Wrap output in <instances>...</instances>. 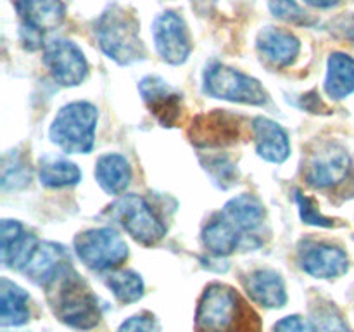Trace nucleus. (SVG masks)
I'll return each mask as SVG.
<instances>
[{
	"mask_svg": "<svg viewBox=\"0 0 354 332\" xmlns=\"http://www.w3.org/2000/svg\"><path fill=\"white\" fill-rule=\"evenodd\" d=\"M223 216L245 237V234H252L256 228L261 227L265 220V208L252 194H241L225 204Z\"/></svg>",
	"mask_w": 354,
	"mask_h": 332,
	"instance_id": "20",
	"label": "nucleus"
},
{
	"mask_svg": "<svg viewBox=\"0 0 354 332\" xmlns=\"http://www.w3.org/2000/svg\"><path fill=\"white\" fill-rule=\"evenodd\" d=\"M52 311L62 324L80 331L93 329L100 322V304L82 277L71 268L47 287Z\"/></svg>",
	"mask_w": 354,
	"mask_h": 332,
	"instance_id": "2",
	"label": "nucleus"
},
{
	"mask_svg": "<svg viewBox=\"0 0 354 332\" xmlns=\"http://www.w3.org/2000/svg\"><path fill=\"white\" fill-rule=\"evenodd\" d=\"M261 322L237 290L214 282L206 287L196 311V332H259Z\"/></svg>",
	"mask_w": 354,
	"mask_h": 332,
	"instance_id": "1",
	"label": "nucleus"
},
{
	"mask_svg": "<svg viewBox=\"0 0 354 332\" xmlns=\"http://www.w3.org/2000/svg\"><path fill=\"white\" fill-rule=\"evenodd\" d=\"M30 296L10 280L0 282V324L2 327H19L30 320Z\"/></svg>",
	"mask_w": 354,
	"mask_h": 332,
	"instance_id": "24",
	"label": "nucleus"
},
{
	"mask_svg": "<svg viewBox=\"0 0 354 332\" xmlns=\"http://www.w3.org/2000/svg\"><path fill=\"white\" fill-rule=\"evenodd\" d=\"M313 324L318 332H351L341 313L330 304L317 306V310L313 311Z\"/></svg>",
	"mask_w": 354,
	"mask_h": 332,
	"instance_id": "29",
	"label": "nucleus"
},
{
	"mask_svg": "<svg viewBox=\"0 0 354 332\" xmlns=\"http://www.w3.org/2000/svg\"><path fill=\"white\" fill-rule=\"evenodd\" d=\"M244 241V235L220 213L203 230V244L213 256H228Z\"/></svg>",
	"mask_w": 354,
	"mask_h": 332,
	"instance_id": "22",
	"label": "nucleus"
},
{
	"mask_svg": "<svg viewBox=\"0 0 354 332\" xmlns=\"http://www.w3.org/2000/svg\"><path fill=\"white\" fill-rule=\"evenodd\" d=\"M44 62L52 78L62 86H76L86 78L88 64L85 54L75 42L52 40L45 45Z\"/></svg>",
	"mask_w": 354,
	"mask_h": 332,
	"instance_id": "10",
	"label": "nucleus"
},
{
	"mask_svg": "<svg viewBox=\"0 0 354 332\" xmlns=\"http://www.w3.org/2000/svg\"><path fill=\"white\" fill-rule=\"evenodd\" d=\"M270 10L275 17L292 24L310 26L315 23L313 17L296 2V0H270Z\"/></svg>",
	"mask_w": 354,
	"mask_h": 332,
	"instance_id": "28",
	"label": "nucleus"
},
{
	"mask_svg": "<svg viewBox=\"0 0 354 332\" xmlns=\"http://www.w3.org/2000/svg\"><path fill=\"white\" fill-rule=\"evenodd\" d=\"M308 6L317 7V9H330V7L337 6L341 0H304Z\"/></svg>",
	"mask_w": 354,
	"mask_h": 332,
	"instance_id": "35",
	"label": "nucleus"
},
{
	"mask_svg": "<svg viewBox=\"0 0 354 332\" xmlns=\"http://www.w3.org/2000/svg\"><path fill=\"white\" fill-rule=\"evenodd\" d=\"M334 30L337 31V35H341L342 38L349 40L354 44V16H342L339 19H335Z\"/></svg>",
	"mask_w": 354,
	"mask_h": 332,
	"instance_id": "34",
	"label": "nucleus"
},
{
	"mask_svg": "<svg viewBox=\"0 0 354 332\" xmlns=\"http://www.w3.org/2000/svg\"><path fill=\"white\" fill-rule=\"evenodd\" d=\"M137 17L120 6H111L95 23V37L107 57L127 66L142 61L145 55Z\"/></svg>",
	"mask_w": 354,
	"mask_h": 332,
	"instance_id": "3",
	"label": "nucleus"
},
{
	"mask_svg": "<svg viewBox=\"0 0 354 332\" xmlns=\"http://www.w3.org/2000/svg\"><path fill=\"white\" fill-rule=\"evenodd\" d=\"M107 287L113 290L114 296L124 304L135 303L144 296V282L142 277L133 270H120L107 277Z\"/></svg>",
	"mask_w": 354,
	"mask_h": 332,
	"instance_id": "26",
	"label": "nucleus"
},
{
	"mask_svg": "<svg viewBox=\"0 0 354 332\" xmlns=\"http://www.w3.org/2000/svg\"><path fill=\"white\" fill-rule=\"evenodd\" d=\"M206 169L209 172L211 178L221 189H228L237 182V169L227 158H209L206 163Z\"/></svg>",
	"mask_w": 354,
	"mask_h": 332,
	"instance_id": "30",
	"label": "nucleus"
},
{
	"mask_svg": "<svg viewBox=\"0 0 354 332\" xmlns=\"http://www.w3.org/2000/svg\"><path fill=\"white\" fill-rule=\"evenodd\" d=\"M138 90L149 111L162 127H175L182 114V93L173 89L161 76H145L138 83Z\"/></svg>",
	"mask_w": 354,
	"mask_h": 332,
	"instance_id": "13",
	"label": "nucleus"
},
{
	"mask_svg": "<svg viewBox=\"0 0 354 332\" xmlns=\"http://www.w3.org/2000/svg\"><path fill=\"white\" fill-rule=\"evenodd\" d=\"M111 218L144 246H154L166 235V227L151 204L138 194H127L111 206Z\"/></svg>",
	"mask_w": 354,
	"mask_h": 332,
	"instance_id": "6",
	"label": "nucleus"
},
{
	"mask_svg": "<svg viewBox=\"0 0 354 332\" xmlns=\"http://www.w3.org/2000/svg\"><path fill=\"white\" fill-rule=\"evenodd\" d=\"M3 332H9V331H3Z\"/></svg>",
	"mask_w": 354,
	"mask_h": 332,
	"instance_id": "36",
	"label": "nucleus"
},
{
	"mask_svg": "<svg viewBox=\"0 0 354 332\" xmlns=\"http://www.w3.org/2000/svg\"><path fill=\"white\" fill-rule=\"evenodd\" d=\"M245 290L254 303L265 308H282L287 303L286 284L273 270H258L245 279Z\"/></svg>",
	"mask_w": 354,
	"mask_h": 332,
	"instance_id": "19",
	"label": "nucleus"
},
{
	"mask_svg": "<svg viewBox=\"0 0 354 332\" xmlns=\"http://www.w3.org/2000/svg\"><path fill=\"white\" fill-rule=\"evenodd\" d=\"M204 93L214 99L251 106H263L268 102V93L258 80L220 62H213L204 71Z\"/></svg>",
	"mask_w": 354,
	"mask_h": 332,
	"instance_id": "5",
	"label": "nucleus"
},
{
	"mask_svg": "<svg viewBox=\"0 0 354 332\" xmlns=\"http://www.w3.org/2000/svg\"><path fill=\"white\" fill-rule=\"evenodd\" d=\"M95 178L99 185L111 196H120L131 182V168L127 158L121 154L100 156L95 165Z\"/></svg>",
	"mask_w": 354,
	"mask_h": 332,
	"instance_id": "21",
	"label": "nucleus"
},
{
	"mask_svg": "<svg viewBox=\"0 0 354 332\" xmlns=\"http://www.w3.org/2000/svg\"><path fill=\"white\" fill-rule=\"evenodd\" d=\"M351 158L344 147L334 142H325L308 158L306 180L315 189H334L348 178Z\"/></svg>",
	"mask_w": 354,
	"mask_h": 332,
	"instance_id": "9",
	"label": "nucleus"
},
{
	"mask_svg": "<svg viewBox=\"0 0 354 332\" xmlns=\"http://www.w3.org/2000/svg\"><path fill=\"white\" fill-rule=\"evenodd\" d=\"M258 48L273 66L287 68L299 55L301 44L290 31L268 26L259 33Z\"/></svg>",
	"mask_w": 354,
	"mask_h": 332,
	"instance_id": "18",
	"label": "nucleus"
},
{
	"mask_svg": "<svg viewBox=\"0 0 354 332\" xmlns=\"http://www.w3.org/2000/svg\"><path fill=\"white\" fill-rule=\"evenodd\" d=\"M299 265L308 275L317 279H337L348 272L349 259L337 246L306 241L299 248Z\"/></svg>",
	"mask_w": 354,
	"mask_h": 332,
	"instance_id": "12",
	"label": "nucleus"
},
{
	"mask_svg": "<svg viewBox=\"0 0 354 332\" xmlns=\"http://www.w3.org/2000/svg\"><path fill=\"white\" fill-rule=\"evenodd\" d=\"M38 239L28 234L19 221L3 220L0 227V259L6 266L23 272Z\"/></svg>",
	"mask_w": 354,
	"mask_h": 332,
	"instance_id": "16",
	"label": "nucleus"
},
{
	"mask_svg": "<svg viewBox=\"0 0 354 332\" xmlns=\"http://www.w3.org/2000/svg\"><path fill=\"white\" fill-rule=\"evenodd\" d=\"M38 175H40V182L50 189L76 185L82 178V173L75 163L64 158H55V156H45L41 159Z\"/></svg>",
	"mask_w": 354,
	"mask_h": 332,
	"instance_id": "25",
	"label": "nucleus"
},
{
	"mask_svg": "<svg viewBox=\"0 0 354 332\" xmlns=\"http://www.w3.org/2000/svg\"><path fill=\"white\" fill-rule=\"evenodd\" d=\"M325 92L330 99L341 100L354 92V57L334 52L327 61Z\"/></svg>",
	"mask_w": 354,
	"mask_h": 332,
	"instance_id": "23",
	"label": "nucleus"
},
{
	"mask_svg": "<svg viewBox=\"0 0 354 332\" xmlns=\"http://www.w3.org/2000/svg\"><path fill=\"white\" fill-rule=\"evenodd\" d=\"M252 131H254L256 151H258L259 158L270 163H277V165L289 158V137L279 123L259 116L252 121Z\"/></svg>",
	"mask_w": 354,
	"mask_h": 332,
	"instance_id": "17",
	"label": "nucleus"
},
{
	"mask_svg": "<svg viewBox=\"0 0 354 332\" xmlns=\"http://www.w3.org/2000/svg\"><path fill=\"white\" fill-rule=\"evenodd\" d=\"M97 109L90 102H71L62 107L50 127V140L69 154H86L95 142Z\"/></svg>",
	"mask_w": 354,
	"mask_h": 332,
	"instance_id": "4",
	"label": "nucleus"
},
{
	"mask_svg": "<svg viewBox=\"0 0 354 332\" xmlns=\"http://www.w3.org/2000/svg\"><path fill=\"white\" fill-rule=\"evenodd\" d=\"M31 173L26 163L19 158L17 154L9 156L3 159L2 168V187L6 190L10 189H21L26 183H30Z\"/></svg>",
	"mask_w": 354,
	"mask_h": 332,
	"instance_id": "27",
	"label": "nucleus"
},
{
	"mask_svg": "<svg viewBox=\"0 0 354 332\" xmlns=\"http://www.w3.org/2000/svg\"><path fill=\"white\" fill-rule=\"evenodd\" d=\"M273 332H318L313 322L299 317V315H290L277 322Z\"/></svg>",
	"mask_w": 354,
	"mask_h": 332,
	"instance_id": "33",
	"label": "nucleus"
},
{
	"mask_svg": "<svg viewBox=\"0 0 354 332\" xmlns=\"http://www.w3.org/2000/svg\"><path fill=\"white\" fill-rule=\"evenodd\" d=\"M78 258L95 272L113 270L128 258V246L116 230L109 227L85 230L75 239Z\"/></svg>",
	"mask_w": 354,
	"mask_h": 332,
	"instance_id": "7",
	"label": "nucleus"
},
{
	"mask_svg": "<svg viewBox=\"0 0 354 332\" xmlns=\"http://www.w3.org/2000/svg\"><path fill=\"white\" fill-rule=\"evenodd\" d=\"M68 268H71V258L61 244L38 241L30 259L24 265L23 273L28 275L31 282L47 289Z\"/></svg>",
	"mask_w": 354,
	"mask_h": 332,
	"instance_id": "14",
	"label": "nucleus"
},
{
	"mask_svg": "<svg viewBox=\"0 0 354 332\" xmlns=\"http://www.w3.org/2000/svg\"><path fill=\"white\" fill-rule=\"evenodd\" d=\"M21 17V40L24 47L35 50L44 44V35L57 30L66 16L61 0H16Z\"/></svg>",
	"mask_w": 354,
	"mask_h": 332,
	"instance_id": "8",
	"label": "nucleus"
},
{
	"mask_svg": "<svg viewBox=\"0 0 354 332\" xmlns=\"http://www.w3.org/2000/svg\"><path fill=\"white\" fill-rule=\"evenodd\" d=\"M152 37H154L156 48L162 61L168 64L178 66L189 59L192 45H190L189 30L185 21L173 10L159 14L152 24Z\"/></svg>",
	"mask_w": 354,
	"mask_h": 332,
	"instance_id": "11",
	"label": "nucleus"
},
{
	"mask_svg": "<svg viewBox=\"0 0 354 332\" xmlns=\"http://www.w3.org/2000/svg\"><path fill=\"white\" fill-rule=\"evenodd\" d=\"M296 199H297V204H299L301 218H303L304 223L315 225V227H334V221H332L330 218L324 216V214L317 210V206H315V203L310 199V197L297 192Z\"/></svg>",
	"mask_w": 354,
	"mask_h": 332,
	"instance_id": "31",
	"label": "nucleus"
},
{
	"mask_svg": "<svg viewBox=\"0 0 354 332\" xmlns=\"http://www.w3.org/2000/svg\"><path fill=\"white\" fill-rule=\"evenodd\" d=\"M118 332H161L158 320L149 313L130 317L120 325Z\"/></svg>",
	"mask_w": 354,
	"mask_h": 332,
	"instance_id": "32",
	"label": "nucleus"
},
{
	"mask_svg": "<svg viewBox=\"0 0 354 332\" xmlns=\"http://www.w3.org/2000/svg\"><path fill=\"white\" fill-rule=\"evenodd\" d=\"M241 133L239 118L225 111L201 114L190 128V140L199 147H220L237 140Z\"/></svg>",
	"mask_w": 354,
	"mask_h": 332,
	"instance_id": "15",
	"label": "nucleus"
}]
</instances>
